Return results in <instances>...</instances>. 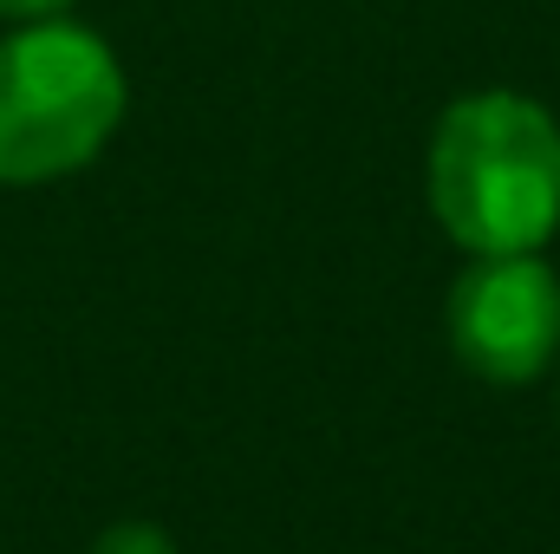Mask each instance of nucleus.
Segmentation results:
<instances>
[{
    "label": "nucleus",
    "instance_id": "f257e3e1",
    "mask_svg": "<svg viewBox=\"0 0 560 554\" xmlns=\"http://www.w3.org/2000/svg\"><path fill=\"white\" fill-rule=\"evenodd\" d=\"M423 176L463 255H541L560 229V118L509 85L463 92L430 131Z\"/></svg>",
    "mask_w": 560,
    "mask_h": 554
},
{
    "label": "nucleus",
    "instance_id": "f03ea898",
    "mask_svg": "<svg viewBox=\"0 0 560 554\" xmlns=\"http://www.w3.org/2000/svg\"><path fill=\"white\" fill-rule=\"evenodd\" d=\"M131 105L112 39L79 20H26L0 39V189L66 183L105 157Z\"/></svg>",
    "mask_w": 560,
    "mask_h": 554
},
{
    "label": "nucleus",
    "instance_id": "7ed1b4c3",
    "mask_svg": "<svg viewBox=\"0 0 560 554\" xmlns=\"http://www.w3.org/2000/svg\"><path fill=\"white\" fill-rule=\"evenodd\" d=\"M443 333L482 385H535L560 359V275L541 255H469L450 280Z\"/></svg>",
    "mask_w": 560,
    "mask_h": 554
},
{
    "label": "nucleus",
    "instance_id": "20e7f679",
    "mask_svg": "<svg viewBox=\"0 0 560 554\" xmlns=\"http://www.w3.org/2000/svg\"><path fill=\"white\" fill-rule=\"evenodd\" d=\"M92 554H176V542H170V529H156V522H112L98 542H92Z\"/></svg>",
    "mask_w": 560,
    "mask_h": 554
},
{
    "label": "nucleus",
    "instance_id": "39448f33",
    "mask_svg": "<svg viewBox=\"0 0 560 554\" xmlns=\"http://www.w3.org/2000/svg\"><path fill=\"white\" fill-rule=\"evenodd\" d=\"M72 13V0H0V20L7 26H26V20H59Z\"/></svg>",
    "mask_w": 560,
    "mask_h": 554
},
{
    "label": "nucleus",
    "instance_id": "423d86ee",
    "mask_svg": "<svg viewBox=\"0 0 560 554\" xmlns=\"http://www.w3.org/2000/svg\"><path fill=\"white\" fill-rule=\"evenodd\" d=\"M555 412H560V392H555Z\"/></svg>",
    "mask_w": 560,
    "mask_h": 554
}]
</instances>
